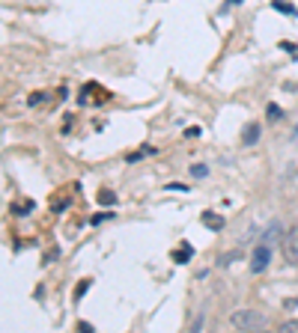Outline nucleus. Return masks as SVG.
<instances>
[{
  "mask_svg": "<svg viewBox=\"0 0 298 333\" xmlns=\"http://www.w3.org/2000/svg\"><path fill=\"white\" fill-rule=\"evenodd\" d=\"M230 321H233L236 330H265V316L263 313H257V310H250V306L236 310Z\"/></svg>",
  "mask_w": 298,
  "mask_h": 333,
  "instance_id": "nucleus-1",
  "label": "nucleus"
},
{
  "mask_svg": "<svg viewBox=\"0 0 298 333\" xmlns=\"http://www.w3.org/2000/svg\"><path fill=\"white\" fill-rule=\"evenodd\" d=\"M268 262H271V247L260 241V247L250 253V274H263L268 268Z\"/></svg>",
  "mask_w": 298,
  "mask_h": 333,
  "instance_id": "nucleus-2",
  "label": "nucleus"
},
{
  "mask_svg": "<svg viewBox=\"0 0 298 333\" xmlns=\"http://www.w3.org/2000/svg\"><path fill=\"white\" fill-rule=\"evenodd\" d=\"M283 259L289 265H298V226L283 235Z\"/></svg>",
  "mask_w": 298,
  "mask_h": 333,
  "instance_id": "nucleus-3",
  "label": "nucleus"
},
{
  "mask_svg": "<svg viewBox=\"0 0 298 333\" xmlns=\"http://www.w3.org/2000/svg\"><path fill=\"white\" fill-rule=\"evenodd\" d=\"M200 220H203V226L215 229V232H218V229H224V217H221L218 211H203V214H200Z\"/></svg>",
  "mask_w": 298,
  "mask_h": 333,
  "instance_id": "nucleus-4",
  "label": "nucleus"
},
{
  "mask_svg": "<svg viewBox=\"0 0 298 333\" xmlns=\"http://www.w3.org/2000/svg\"><path fill=\"white\" fill-rule=\"evenodd\" d=\"M257 140H260V125H257V122L245 125V131H242V143H245V146H254Z\"/></svg>",
  "mask_w": 298,
  "mask_h": 333,
  "instance_id": "nucleus-5",
  "label": "nucleus"
},
{
  "mask_svg": "<svg viewBox=\"0 0 298 333\" xmlns=\"http://www.w3.org/2000/svg\"><path fill=\"white\" fill-rule=\"evenodd\" d=\"M191 256H194V247H191V244H182V250H173V262H176V265L191 262Z\"/></svg>",
  "mask_w": 298,
  "mask_h": 333,
  "instance_id": "nucleus-6",
  "label": "nucleus"
},
{
  "mask_svg": "<svg viewBox=\"0 0 298 333\" xmlns=\"http://www.w3.org/2000/svg\"><path fill=\"white\" fill-rule=\"evenodd\" d=\"M278 238H281V223H271V226L265 229V235H263V244H274V241H278Z\"/></svg>",
  "mask_w": 298,
  "mask_h": 333,
  "instance_id": "nucleus-7",
  "label": "nucleus"
},
{
  "mask_svg": "<svg viewBox=\"0 0 298 333\" xmlns=\"http://www.w3.org/2000/svg\"><path fill=\"white\" fill-rule=\"evenodd\" d=\"M271 9H278L283 15H298L295 6H292V3H283V0H271Z\"/></svg>",
  "mask_w": 298,
  "mask_h": 333,
  "instance_id": "nucleus-8",
  "label": "nucleus"
},
{
  "mask_svg": "<svg viewBox=\"0 0 298 333\" xmlns=\"http://www.w3.org/2000/svg\"><path fill=\"white\" fill-rule=\"evenodd\" d=\"M33 209H36L33 199H24V202H15V206H12V211H15V214H30Z\"/></svg>",
  "mask_w": 298,
  "mask_h": 333,
  "instance_id": "nucleus-9",
  "label": "nucleus"
},
{
  "mask_svg": "<svg viewBox=\"0 0 298 333\" xmlns=\"http://www.w3.org/2000/svg\"><path fill=\"white\" fill-rule=\"evenodd\" d=\"M265 113H268V119H271V122H278V119H283V110H281V105H268V107H265Z\"/></svg>",
  "mask_w": 298,
  "mask_h": 333,
  "instance_id": "nucleus-10",
  "label": "nucleus"
},
{
  "mask_svg": "<svg viewBox=\"0 0 298 333\" xmlns=\"http://www.w3.org/2000/svg\"><path fill=\"white\" fill-rule=\"evenodd\" d=\"M191 175L194 178H206V175H209V167H206V164H191Z\"/></svg>",
  "mask_w": 298,
  "mask_h": 333,
  "instance_id": "nucleus-11",
  "label": "nucleus"
},
{
  "mask_svg": "<svg viewBox=\"0 0 298 333\" xmlns=\"http://www.w3.org/2000/svg\"><path fill=\"white\" fill-rule=\"evenodd\" d=\"M99 202H102V206H113V202H117V193L113 191H99Z\"/></svg>",
  "mask_w": 298,
  "mask_h": 333,
  "instance_id": "nucleus-12",
  "label": "nucleus"
},
{
  "mask_svg": "<svg viewBox=\"0 0 298 333\" xmlns=\"http://www.w3.org/2000/svg\"><path fill=\"white\" fill-rule=\"evenodd\" d=\"M45 98H48V92H33V95L27 98V105H30V107H36V105H42Z\"/></svg>",
  "mask_w": 298,
  "mask_h": 333,
  "instance_id": "nucleus-13",
  "label": "nucleus"
},
{
  "mask_svg": "<svg viewBox=\"0 0 298 333\" xmlns=\"http://www.w3.org/2000/svg\"><path fill=\"white\" fill-rule=\"evenodd\" d=\"M87 292H89V280H81V283H78V289H75V300H78V298H84Z\"/></svg>",
  "mask_w": 298,
  "mask_h": 333,
  "instance_id": "nucleus-14",
  "label": "nucleus"
},
{
  "mask_svg": "<svg viewBox=\"0 0 298 333\" xmlns=\"http://www.w3.org/2000/svg\"><path fill=\"white\" fill-rule=\"evenodd\" d=\"M110 217H113V211H102V214H96L89 223H93V226H99V223H105V220H110Z\"/></svg>",
  "mask_w": 298,
  "mask_h": 333,
  "instance_id": "nucleus-15",
  "label": "nucleus"
},
{
  "mask_svg": "<svg viewBox=\"0 0 298 333\" xmlns=\"http://www.w3.org/2000/svg\"><path fill=\"white\" fill-rule=\"evenodd\" d=\"M281 333H298V321H283Z\"/></svg>",
  "mask_w": 298,
  "mask_h": 333,
  "instance_id": "nucleus-16",
  "label": "nucleus"
},
{
  "mask_svg": "<svg viewBox=\"0 0 298 333\" xmlns=\"http://www.w3.org/2000/svg\"><path fill=\"white\" fill-rule=\"evenodd\" d=\"M281 51L292 54V57H298V45H292V42H281Z\"/></svg>",
  "mask_w": 298,
  "mask_h": 333,
  "instance_id": "nucleus-17",
  "label": "nucleus"
},
{
  "mask_svg": "<svg viewBox=\"0 0 298 333\" xmlns=\"http://www.w3.org/2000/svg\"><path fill=\"white\" fill-rule=\"evenodd\" d=\"M200 134H203V131H200L197 125H191V128H185V137H188V140H191V137H200Z\"/></svg>",
  "mask_w": 298,
  "mask_h": 333,
  "instance_id": "nucleus-18",
  "label": "nucleus"
},
{
  "mask_svg": "<svg viewBox=\"0 0 298 333\" xmlns=\"http://www.w3.org/2000/svg\"><path fill=\"white\" fill-rule=\"evenodd\" d=\"M230 262H236V253H224L221 256V265H230Z\"/></svg>",
  "mask_w": 298,
  "mask_h": 333,
  "instance_id": "nucleus-19",
  "label": "nucleus"
},
{
  "mask_svg": "<svg viewBox=\"0 0 298 333\" xmlns=\"http://www.w3.org/2000/svg\"><path fill=\"white\" fill-rule=\"evenodd\" d=\"M78 330H84V333H93V324H89V321H78Z\"/></svg>",
  "mask_w": 298,
  "mask_h": 333,
  "instance_id": "nucleus-20",
  "label": "nucleus"
},
{
  "mask_svg": "<svg viewBox=\"0 0 298 333\" xmlns=\"http://www.w3.org/2000/svg\"><path fill=\"white\" fill-rule=\"evenodd\" d=\"M167 191H182V193H185L188 188H185V185H179V182H173V185H167Z\"/></svg>",
  "mask_w": 298,
  "mask_h": 333,
  "instance_id": "nucleus-21",
  "label": "nucleus"
},
{
  "mask_svg": "<svg viewBox=\"0 0 298 333\" xmlns=\"http://www.w3.org/2000/svg\"><path fill=\"white\" fill-rule=\"evenodd\" d=\"M227 3H233V6H236V3H242V0H227Z\"/></svg>",
  "mask_w": 298,
  "mask_h": 333,
  "instance_id": "nucleus-22",
  "label": "nucleus"
},
{
  "mask_svg": "<svg viewBox=\"0 0 298 333\" xmlns=\"http://www.w3.org/2000/svg\"><path fill=\"white\" fill-rule=\"evenodd\" d=\"M295 143H298V128H295Z\"/></svg>",
  "mask_w": 298,
  "mask_h": 333,
  "instance_id": "nucleus-23",
  "label": "nucleus"
}]
</instances>
